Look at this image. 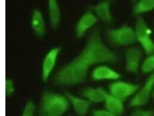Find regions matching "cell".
Instances as JSON below:
<instances>
[{"mask_svg":"<svg viewBox=\"0 0 154 116\" xmlns=\"http://www.w3.org/2000/svg\"><path fill=\"white\" fill-rule=\"evenodd\" d=\"M117 53L107 46L98 29L90 33L79 54L55 74L53 82L59 86L72 87L86 81L89 70L96 65L116 63Z\"/></svg>","mask_w":154,"mask_h":116,"instance_id":"1","label":"cell"},{"mask_svg":"<svg viewBox=\"0 0 154 116\" xmlns=\"http://www.w3.org/2000/svg\"><path fill=\"white\" fill-rule=\"evenodd\" d=\"M64 94L46 90L41 95L38 113L39 116H63L70 107Z\"/></svg>","mask_w":154,"mask_h":116,"instance_id":"2","label":"cell"},{"mask_svg":"<svg viewBox=\"0 0 154 116\" xmlns=\"http://www.w3.org/2000/svg\"><path fill=\"white\" fill-rule=\"evenodd\" d=\"M134 30L136 41L140 44L145 53L147 56L154 54V40L151 37L152 31L143 18L138 16Z\"/></svg>","mask_w":154,"mask_h":116,"instance_id":"3","label":"cell"},{"mask_svg":"<svg viewBox=\"0 0 154 116\" xmlns=\"http://www.w3.org/2000/svg\"><path fill=\"white\" fill-rule=\"evenodd\" d=\"M106 36L111 44L118 47L130 46L137 41L134 29L128 25L109 29Z\"/></svg>","mask_w":154,"mask_h":116,"instance_id":"4","label":"cell"},{"mask_svg":"<svg viewBox=\"0 0 154 116\" xmlns=\"http://www.w3.org/2000/svg\"><path fill=\"white\" fill-rule=\"evenodd\" d=\"M154 89V72L149 74L143 85L131 99L129 103L130 108H137L145 106L152 97Z\"/></svg>","mask_w":154,"mask_h":116,"instance_id":"5","label":"cell"},{"mask_svg":"<svg viewBox=\"0 0 154 116\" xmlns=\"http://www.w3.org/2000/svg\"><path fill=\"white\" fill-rule=\"evenodd\" d=\"M140 87L138 84L118 80L110 84L108 92L125 102L129 98L132 97Z\"/></svg>","mask_w":154,"mask_h":116,"instance_id":"6","label":"cell"},{"mask_svg":"<svg viewBox=\"0 0 154 116\" xmlns=\"http://www.w3.org/2000/svg\"><path fill=\"white\" fill-rule=\"evenodd\" d=\"M142 53L137 47H131L125 53V68L127 72L136 74L140 69Z\"/></svg>","mask_w":154,"mask_h":116,"instance_id":"7","label":"cell"},{"mask_svg":"<svg viewBox=\"0 0 154 116\" xmlns=\"http://www.w3.org/2000/svg\"><path fill=\"white\" fill-rule=\"evenodd\" d=\"M65 95L74 111L78 116H86L90 110L91 103L82 96H79L69 91H64Z\"/></svg>","mask_w":154,"mask_h":116,"instance_id":"8","label":"cell"},{"mask_svg":"<svg viewBox=\"0 0 154 116\" xmlns=\"http://www.w3.org/2000/svg\"><path fill=\"white\" fill-rule=\"evenodd\" d=\"M98 19L91 11H87L79 19L75 27V34L77 38H82L89 29L97 23Z\"/></svg>","mask_w":154,"mask_h":116,"instance_id":"9","label":"cell"},{"mask_svg":"<svg viewBox=\"0 0 154 116\" xmlns=\"http://www.w3.org/2000/svg\"><path fill=\"white\" fill-rule=\"evenodd\" d=\"M60 50L61 48L60 47L53 48L45 56L42 63L41 74L42 81L43 82H46L49 79L55 66Z\"/></svg>","mask_w":154,"mask_h":116,"instance_id":"10","label":"cell"},{"mask_svg":"<svg viewBox=\"0 0 154 116\" xmlns=\"http://www.w3.org/2000/svg\"><path fill=\"white\" fill-rule=\"evenodd\" d=\"M121 74L113 69L104 65H100L92 72V79L94 81H113L119 79Z\"/></svg>","mask_w":154,"mask_h":116,"instance_id":"11","label":"cell"},{"mask_svg":"<svg viewBox=\"0 0 154 116\" xmlns=\"http://www.w3.org/2000/svg\"><path fill=\"white\" fill-rule=\"evenodd\" d=\"M111 6L110 1H104L92 5L90 9L98 20L100 19L104 23H109L113 21Z\"/></svg>","mask_w":154,"mask_h":116,"instance_id":"12","label":"cell"},{"mask_svg":"<svg viewBox=\"0 0 154 116\" xmlns=\"http://www.w3.org/2000/svg\"><path fill=\"white\" fill-rule=\"evenodd\" d=\"M108 93V92L101 87H87L81 92L82 96L91 104L104 103Z\"/></svg>","mask_w":154,"mask_h":116,"instance_id":"13","label":"cell"},{"mask_svg":"<svg viewBox=\"0 0 154 116\" xmlns=\"http://www.w3.org/2000/svg\"><path fill=\"white\" fill-rule=\"evenodd\" d=\"M105 109L118 116L122 115L124 113V101L108 92L104 102Z\"/></svg>","mask_w":154,"mask_h":116,"instance_id":"14","label":"cell"},{"mask_svg":"<svg viewBox=\"0 0 154 116\" xmlns=\"http://www.w3.org/2000/svg\"><path fill=\"white\" fill-rule=\"evenodd\" d=\"M31 26L35 34L42 37L46 33V27L43 15L38 9L34 10L31 19Z\"/></svg>","mask_w":154,"mask_h":116,"instance_id":"15","label":"cell"},{"mask_svg":"<svg viewBox=\"0 0 154 116\" xmlns=\"http://www.w3.org/2000/svg\"><path fill=\"white\" fill-rule=\"evenodd\" d=\"M48 12L51 26L55 30L58 27L60 19V9L56 1L50 0L49 1Z\"/></svg>","mask_w":154,"mask_h":116,"instance_id":"16","label":"cell"},{"mask_svg":"<svg viewBox=\"0 0 154 116\" xmlns=\"http://www.w3.org/2000/svg\"><path fill=\"white\" fill-rule=\"evenodd\" d=\"M154 9V0H141L133 5V12L135 16H139L143 14L151 11Z\"/></svg>","mask_w":154,"mask_h":116,"instance_id":"17","label":"cell"},{"mask_svg":"<svg viewBox=\"0 0 154 116\" xmlns=\"http://www.w3.org/2000/svg\"><path fill=\"white\" fill-rule=\"evenodd\" d=\"M141 72L145 74H150L154 72V54L148 55L141 63Z\"/></svg>","mask_w":154,"mask_h":116,"instance_id":"18","label":"cell"},{"mask_svg":"<svg viewBox=\"0 0 154 116\" xmlns=\"http://www.w3.org/2000/svg\"><path fill=\"white\" fill-rule=\"evenodd\" d=\"M36 106L33 101L29 99L26 102L20 116H34Z\"/></svg>","mask_w":154,"mask_h":116,"instance_id":"19","label":"cell"},{"mask_svg":"<svg viewBox=\"0 0 154 116\" xmlns=\"http://www.w3.org/2000/svg\"><path fill=\"white\" fill-rule=\"evenodd\" d=\"M130 116H154V110L137 108L131 113Z\"/></svg>","mask_w":154,"mask_h":116,"instance_id":"20","label":"cell"},{"mask_svg":"<svg viewBox=\"0 0 154 116\" xmlns=\"http://www.w3.org/2000/svg\"><path fill=\"white\" fill-rule=\"evenodd\" d=\"M5 95L7 97L12 96L14 94L15 88L14 82L10 79H6L5 81Z\"/></svg>","mask_w":154,"mask_h":116,"instance_id":"21","label":"cell"},{"mask_svg":"<svg viewBox=\"0 0 154 116\" xmlns=\"http://www.w3.org/2000/svg\"><path fill=\"white\" fill-rule=\"evenodd\" d=\"M92 116H118L112 114L106 109H97L93 110Z\"/></svg>","mask_w":154,"mask_h":116,"instance_id":"22","label":"cell"},{"mask_svg":"<svg viewBox=\"0 0 154 116\" xmlns=\"http://www.w3.org/2000/svg\"><path fill=\"white\" fill-rule=\"evenodd\" d=\"M152 98L154 101V89L152 92Z\"/></svg>","mask_w":154,"mask_h":116,"instance_id":"23","label":"cell"}]
</instances>
